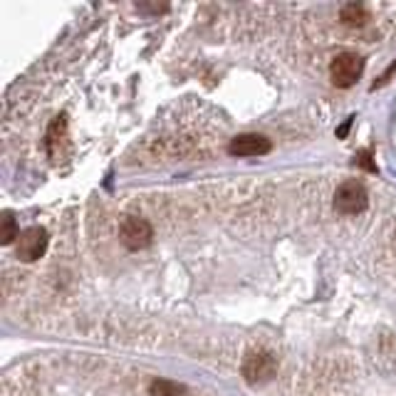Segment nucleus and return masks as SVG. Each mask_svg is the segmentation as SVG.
Masks as SVG:
<instances>
[{"mask_svg":"<svg viewBox=\"0 0 396 396\" xmlns=\"http://www.w3.org/2000/svg\"><path fill=\"white\" fill-rule=\"evenodd\" d=\"M273 149V144H270V139L260 137V134H241V137H236L231 142V151L233 156H263L268 154V151Z\"/></svg>","mask_w":396,"mask_h":396,"instance_id":"obj_6","label":"nucleus"},{"mask_svg":"<svg viewBox=\"0 0 396 396\" xmlns=\"http://www.w3.org/2000/svg\"><path fill=\"white\" fill-rule=\"evenodd\" d=\"M342 20H345L347 25H364L369 20V15L362 5L352 3V5H345V8H342Z\"/></svg>","mask_w":396,"mask_h":396,"instance_id":"obj_8","label":"nucleus"},{"mask_svg":"<svg viewBox=\"0 0 396 396\" xmlns=\"http://www.w3.org/2000/svg\"><path fill=\"white\" fill-rule=\"evenodd\" d=\"M151 396H184V387L166 382V379H159V382L151 384Z\"/></svg>","mask_w":396,"mask_h":396,"instance_id":"obj_9","label":"nucleus"},{"mask_svg":"<svg viewBox=\"0 0 396 396\" xmlns=\"http://www.w3.org/2000/svg\"><path fill=\"white\" fill-rule=\"evenodd\" d=\"M335 208L345 216H354L367 208V191L359 181H345L335 194Z\"/></svg>","mask_w":396,"mask_h":396,"instance_id":"obj_4","label":"nucleus"},{"mask_svg":"<svg viewBox=\"0 0 396 396\" xmlns=\"http://www.w3.org/2000/svg\"><path fill=\"white\" fill-rule=\"evenodd\" d=\"M20 233H18V226H15V218L10 211L3 213V218H0V243L3 246H10L13 241H18Z\"/></svg>","mask_w":396,"mask_h":396,"instance_id":"obj_7","label":"nucleus"},{"mask_svg":"<svg viewBox=\"0 0 396 396\" xmlns=\"http://www.w3.org/2000/svg\"><path fill=\"white\" fill-rule=\"evenodd\" d=\"M275 357L273 354H250L246 359V364H243V374H246V379L250 384H258V382H268L270 377L275 374Z\"/></svg>","mask_w":396,"mask_h":396,"instance_id":"obj_5","label":"nucleus"},{"mask_svg":"<svg viewBox=\"0 0 396 396\" xmlns=\"http://www.w3.org/2000/svg\"><path fill=\"white\" fill-rule=\"evenodd\" d=\"M119 238L129 250H142L147 248L154 238V228L147 218H139V216H127L119 226Z\"/></svg>","mask_w":396,"mask_h":396,"instance_id":"obj_2","label":"nucleus"},{"mask_svg":"<svg viewBox=\"0 0 396 396\" xmlns=\"http://www.w3.org/2000/svg\"><path fill=\"white\" fill-rule=\"evenodd\" d=\"M48 243H50V238L45 228H40V226L25 228L18 238V258L23 260V263H33V260L43 258L45 250H48Z\"/></svg>","mask_w":396,"mask_h":396,"instance_id":"obj_3","label":"nucleus"},{"mask_svg":"<svg viewBox=\"0 0 396 396\" xmlns=\"http://www.w3.org/2000/svg\"><path fill=\"white\" fill-rule=\"evenodd\" d=\"M362 72H364V60L359 55H354V52H342L330 65V77L337 87H352L362 77Z\"/></svg>","mask_w":396,"mask_h":396,"instance_id":"obj_1","label":"nucleus"}]
</instances>
